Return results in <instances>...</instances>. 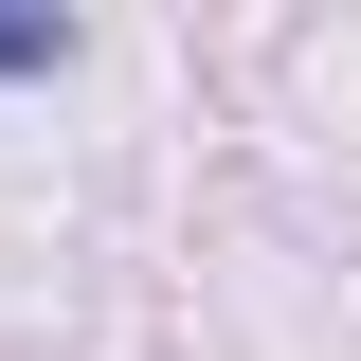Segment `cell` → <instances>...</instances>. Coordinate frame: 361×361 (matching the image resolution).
<instances>
[{
  "label": "cell",
  "instance_id": "cell-1",
  "mask_svg": "<svg viewBox=\"0 0 361 361\" xmlns=\"http://www.w3.org/2000/svg\"><path fill=\"white\" fill-rule=\"evenodd\" d=\"M54 54H73V18L54 0H0V73H54Z\"/></svg>",
  "mask_w": 361,
  "mask_h": 361
}]
</instances>
